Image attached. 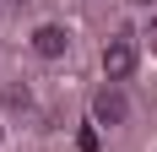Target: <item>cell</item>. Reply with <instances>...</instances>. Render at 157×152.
I'll list each match as a JSON object with an SVG mask.
<instances>
[{
  "mask_svg": "<svg viewBox=\"0 0 157 152\" xmlns=\"http://www.w3.org/2000/svg\"><path fill=\"white\" fill-rule=\"evenodd\" d=\"M65 44H71V38H65V27H54V22H44V27L33 33V49H38L44 60H60V54H65Z\"/></svg>",
  "mask_w": 157,
  "mask_h": 152,
  "instance_id": "3957f363",
  "label": "cell"
},
{
  "mask_svg": "<svg viewBox=\"0 0 157 152\" xmlns=\"http://www.w3.org/2000/svg\"><path fill=\"white\" fill-rule=\"evenodd\" d=\"M125 114H130L125 92H119V87L109 82V87H103V92L92 98V120H98V125H125Z\"/></svg>",
  "mask_w": 157,
  "mask_h": 152,
  "instance_id": "7a4b0ae2",
  "label": "cell"
},
{
  "mask_svg": "<svg viewBox=\"0 0 157 152\" xmlns=\"http://www.w3.org/2000/svg\"><path fill=\"white\" fill-rule=\"evenodd\" d=\"M76 147H81V152H98V130H81V136H76Z\"/></svg>",
  "mask_w": 157,
  "mask_h": 152,
  "instance_id": "277c9868",
  "label": "cell"
},
{
  "mask_svg": "<svg viewBox=\"0 0 157 152\" xmlns=\"http://www.w3.org/2000/svg\"><path fill=\"white\" fill-rule=\"evenodd\" d=\"M130 6H152V0H130Z\"/></svg>",
  "mask_w": 157,
  "mask_h": 152,
  "instance_id": "5b68a950",
  "label": "cell"
},
{
  "mask_svg": "<svg viewBox=\"0 0 157 152\" xmlns=\"http://www.w3.org/2000/svg\"><path fill=\"white\" fill-rule=\"evenodd\" d=\"M130 71H136V44H130V33H119V38H109V49H103V76L119 87Z\"/></svg>",
  "mask_w": 157,
  "mask_h": 152,
  "instance_id": "6da1fadb",
  "label": "cell"
},
{
  "mask_svg": "<svg viewBox=\"0 0 157 152\" xmlns=\"http://www.w3.org/2000/svg\"><path fill=\"white\" fill-rule=\"evenodd\" d=\"M146 38H152V44H157V27H152V33H146Z\"/></svg>",
  "mask_w": 157,
  "mask_h": 152,
  "instance_id": "8992f818",
  "label": "cell"
}]
</instances>
